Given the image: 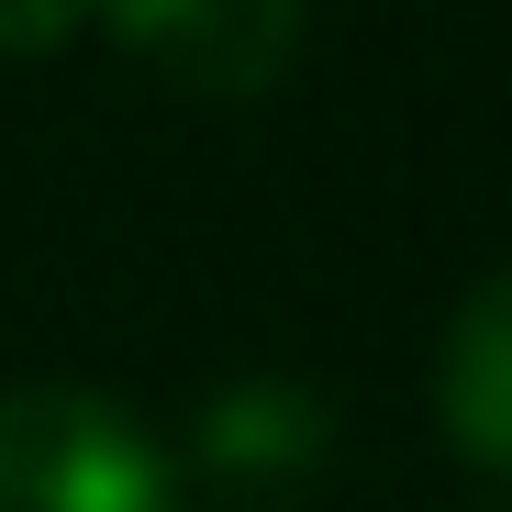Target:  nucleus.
<instances>
[{
    "instance_id": "6",
    "label": "nucleus",
    "mask_w": 512,
    "mask_h": 512,
    "mask_svg": "<svg viewBox=\"0 0 512 512\" xmlns=\"http://www.w3.org/2000/svg\"><path fill=\"white\" fill-rule=\"evenodd\" d=\"M479 512H512V490H490V501H479Z\"/></svg>"
},
{
    "instance_id": "3",
    "label": "nucleus",
    "mask_w": 512,
    "mask_h": 512,
    "mask_svg": "<svg viewBox=\"0 0 512 512\" xmlns=\"http://www.w3.org/2000/svg\"><path fill=\"white\" fill-rule=\"evenodd\" d=\"M435 423L468 468H490L512 490V256L457 301L446 346H435Z\"/></svg>"
},
{
    "instance_id": "5",
    "label": "nucleus",
    "mask_w": 512,
    "mask_h": 512,
    "mask_svg": "<svg viewBox=\"0 0 512 512\" xmlns=\"http://www.w3.org/2000/svg\"><path fill=\"white\" fill-rule=\"evenodd\" d=\"M78 23H90V0H0V45L12 56H56Z\"/></svg>"
},
{
    "instance_id": "1",
    "label": "nucleus",
    "mask_w": 512,
    "mask_h": 512,
    "mask_svg": "<svg viewBox=\"0 0 512 512\" xmlns=\"http://www.w3.org/2000/svg\"><path fill=\"white\" fill-rule=\"evenodd\" d=\"M0 512H179L167 446L90 379L0 390Z\"/></svg>"
},
{
    "instance_id": "4",
    "label": "nucleus",
    "mask_w": 512,
    "mask_h": 512,
    "mask_svg": "<svg viewBox=\"0 0 512 512\" xmlns=\"http://www.w3.org/2000/svg\"><path fill=\"white\" fill-rule=\"evenodd\" d=\"M323 435H334V401H323L312 379H279V368H256V379H234V390H212V401H201V457H212L223 479L312 468V457H323Z\"/></svg>"
},
{
    "instance_id": "2",
    "label": "nucleus",
    "mask_w": 512,
    "mask_h": 512,
    "mask_svg": "<svg viewBox=\"0 0 512 512\" xmlns=\"http://www.w3.org/2000/svg\"><path fill=\"white\" fill-rule=\"evenodd\" d=\"M90 12L190 90H268L301 56V0H90Z\"/></svg>"
}]
</instances>
